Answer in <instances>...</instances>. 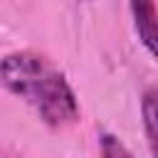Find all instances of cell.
Returning a JSON list of instances; mask_svg holds the SVG:
<instances>
[{
    "mask_svg": "<svg viewBox=\"0 0 158 158\" xmlns=\"http://www.w3.org/2000/svg\"><path fill=\"white\" fill-rule=\"evenodd\" d=\"M0 81L5 91L20 96L35 109L40 121L49 128L74 126L81 116L79 99L52 59L35 49H15L2 57Z\"/></svg>",
    "mask_w": 158,
    "mask_h": 158,
    "instance_id": "6da1fadb",
    "label": "cell"
},
{
    "mask_svg": "<svg viewBox=\"0 0 158 158\" xmlns=\"http://www.w3.org/2000/svg\"><path fill=\"white\" fill-rule=\"evenodd\" d=\"M133 30L143 44V49L158 64V7L156 0H128Z\"/></svg>",
    "mask_w": 158,
    "mask_h": 158,
    "instance_id": "7a4b0ae2",
    "label": "cell"
},
{
    "mask_svg": "<svg viewBox=\"0 0 158 158\" xmlns=\"http://www.w3.org/2000/svg\"><path fill=\"white\" fill-rule=\"evenodd\" d=\"M141 121L148 148L153 156H158V86H148L141 94Z\"/></svg>",
    "mask_w": 158,
    "mask_h": 158,
    "instance_id": "3957f363",
    "label": "cell"
},
{
    "mask_svg": "<svg viewBox=\"0 0 158 158\" xmlns=\"http://www.w3.org/2000/svg\"><path fill=\"white\" fill-rule=\"evenodd\" d=\"M99 153L106 158H118V156H131V148H126L114 133H101L99 136Z\"/></svg>",
    "mask_w": 158,
    "mask_h": 158,
    "instance_id": "277c9868",
    "label": "cell"
},
{
    "mask_svg": "<svg viewBox=\"0 0 158 158\" xmlns=\"http://www.w3.org/2000/svg\"><path fill=\"white\" fill-rule=\"evenodd\" d=\"M81 2H89V0H81Z\"/></svg>",
    "mask_w": 158,
    "mask_h": 158,
    "instance_id": "5b68a950",
    "label": "cell"
}]
</instances>
